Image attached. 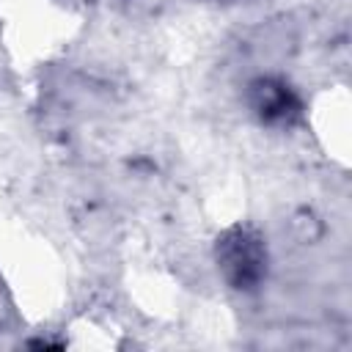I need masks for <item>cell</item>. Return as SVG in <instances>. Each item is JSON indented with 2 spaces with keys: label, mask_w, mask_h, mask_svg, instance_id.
Returning <instances> with one entry per match:
<instances>
[{
  "label": "cell",
  "mask_w": 352,
  "mask_h": 352,
  "mask_svg": "<svg viewBox=\"0 0 352 352\" xmlns=\"http://www.w3.org/2000/svg\"><path fill=\"white\" fill-rule=\"evenodd\" d=\"M223 272L236 289H253L267 272V250L261 239L245 228H234L217 248Z\"/></svg>",
  "instance_id": "cell-1"
},
{
  "label": "cell",
  "mask_w": 352,
  "mask_h": 352,
  "mask_svg": "<svg viewBox=\"0 0 352 352\" xmlns=\"http://www.w3.org/2000/svg\"><path fill=\"white\" fill-rule=\"evenodd\" d=\"M253 110L267 124H286L300 113V102L286 82L258 80L253 82Z\"/></svg>",
  "instance_id": "cell-2"
}]
</instances>
